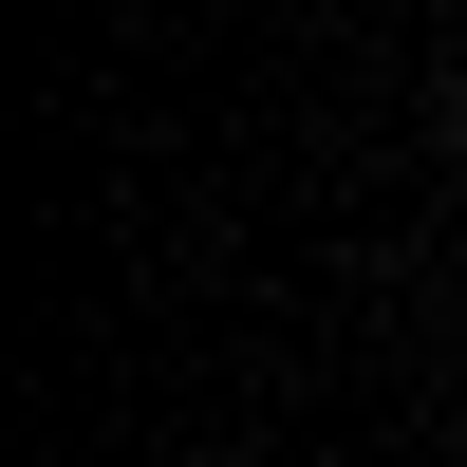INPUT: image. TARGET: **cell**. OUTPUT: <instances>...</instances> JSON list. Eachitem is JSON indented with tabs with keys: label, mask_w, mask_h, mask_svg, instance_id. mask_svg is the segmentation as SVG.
Segmentation results:
<instances>
[{
	"label": "cell",
	"mask_w": 467,
	"mask_h": 467,
	"mask_svg": "<svg viewBox=\"0 0 467 467\" xmlns=\"http://www.w3.org/2000/svg\"><path fill=\"white\" fill-rule=\"evenodd\" d=\"M449 150H467V75H449Z\"/></svg>",
	"instance_id": "obj_1"
}]
</instances>
